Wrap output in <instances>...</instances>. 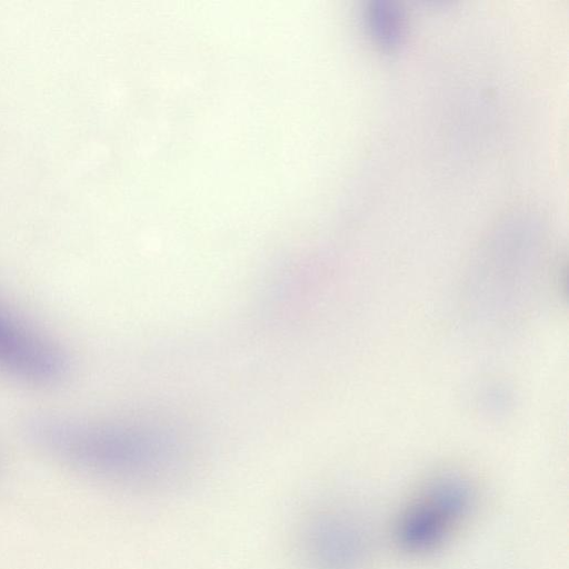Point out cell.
<instances>
[{
  "label": "cell",
  "instance_id": "3957f363",
  "mask_svg": "<svg viewBox=\"0 0 569 569\" xmlns=\"http://www.w3.org/2000/svg\"><path fill=\"white\" fill-rule=\"evenodd\" d=\"M70 360L51 339L0 306V372L33 386H53L70 372Z\"/></svg>",
  "mask_w": 569,
  "mask_h": 569
},
{
  "label": "cell",
  "instance_id": "7a4b0ae2",
  "mask_svg": "<svg viewBox=\"0 0 569 569\" xmlns=\"http://www.w3.org/2000/svg\"><path fill=\"white\" fill-rule=\"evenodd\" d=\"M475 489L466 478L447 473L428 481L401 511L396 526L400 549L422 556L440 549L471 515Z\"/></svg>",
  "mask_w": 569,
  "mask_h": 569
},
{
  "label": "cell",
  "instance_id": "277c9868",
  "mask_svg": "<svg viewBox=\"0 0 569 569\" xmlns=\"http://www.w3.org/2000/svg\"><path fill=\"white\" fill-rule=\"evenodd\" d=\"M300 551L307 569H362L370 538L359 516L332 507L308 520L300 537Z\"/></svg>",
  "mask_w": 569,
  "mask_h": 569
},
{
  "label": "cell",
  "instance_id": "5b68a950",
  "mask_svg": "<svg viewBox=\"0 0 569 569\" xmlns=\"http://www.w3.org/2000/svg\"><path fill=\"white\" fill-rule=\"evenodd\" d=\"M369 22L375 37L387 47L398 43L402 34V16L399 8L387 0L372 1Z\"/></svg>",
  "mask_w": 569,
  "mask_h": 569
},
{
  "label": "cell",
  "instance_id": "6da1fadb",
  "mask_svg": "<svg viewBox=\"0 0 569 569\" xmlns=\"http://www.w3.org/2000/svg\"><path fill=\"white\" fill-rule=\"evenodd\" d=\"M24 432L37 448L63 463L127 486H159L182 461L172 438L139 427L38 415L28 419Z\"/></svg>",
  "mask_w": 569,
  "mask_h": 569
}]
</instances>
